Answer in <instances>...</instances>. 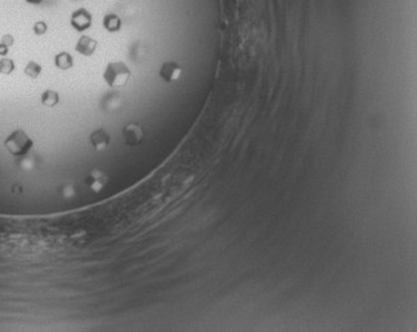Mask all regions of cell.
I'll return each instance as SVG.
<instances>
[{
	"mask_svg": "<svg viewBox=\"0 0 417 332\" xmlns=\"http://www.w3.org/2000/svg\"><path fill=\"white\" fill-rule=\"evenodd\" d=\"M131 78V70L124 62H110L103 71V79L112 89L126 86Z\"/></svg>",
	"mask_w": 417,
	"mask_h": 332,
	"instance_id": "6da1fadb",
	"label": "cell"
},
{
	"mask_svg": "<svg viewBox=\"0 0 417 332\" xmlns=\"http://www.w3.org/2000/svg\"><path fill=\"white\" fill-rule=\"evenodd\" d=\"M4 147L12 156L23 157L31 152L33 148V140L23 129H16L4 140Z\"/></svg>",
	"mask_w": 417,
	"mask_h": 332,
	"instance_id": "7a4b0ae2",
	"label": "cell"
},
{
	"mask_svg": "<svg viewBox=\"0 0 417 332\" xmlns=\"http://www.w3.org/2000/svg\"><path fill=\"white\" fill-rule=\"evenodd\" d=\"M71 27L78 32H85L93 24V16L85 8H80L73 12L70 17Z\"/></svg>",
	"mask_w": 417,
	"mask_h": 332,
	"instance_id": "3957f363",
	"label": "cell"
},
{
	"mask_svg": "<svg viewBox=\"0 0 417 332\" xmlns=\"http://www.w3.org/2000/svg\"><path fill=\"white\" fill-rule=\"evenodd\" d=\"M123 138L128 147H136L143 141L144 138V131L143 127L137 123L127 124L123 128Z\"/></svg>",
	"mask_w": 417,
	"mask_h": 332,
	"instance_id": "277c9868",
	"label": "cell"
},
{
	"mask_svg": "<svg viewBox=\"0 0 417 332\" xmlns=\"http://www.w3.org/2000/svg\"><path fill=\"white\" fill-rule=\"evenodd\" d=\"M107 181H108L107 175L103 172H101V170L96 169L87 174L86 179H85V183H86L87 188L93 191V193H101V191L106 188Z\"/></svg>",
	"mask_w": 417,
	"mask_h": 332,
	"instance_id": "5b68a950",
	"label": "cell"
},
{
	"mask_svg": "<svg viewBox=\"0 0 417 332\" xmlns=\"http://www.w3.org/2000/svg\"><path fill=\"white\" fill-rule=\"evenodd\" d=\"M181 74H183V68L177 62H165L160 68L161 79L167 83L176 82L177 79H180Z\"/></svg>",
	"mask_w": 417,
	"mask_h": 332,
	"instance_id": "8992f818",
	"label": "cell"
},
{
	"mask_svg": "<svg viewBox=\"0 0 417 332\" xmlns=\"http://www.w3.org/2000/svg\"><path fill=\"white\" fill-rule=\"evenodd\" d=\"M110 141H111V136L103 128L95 129L90 135V142H91V145H93L95 151H103V149H106L108 147V144H110Z\"/></svg>",
	"mask_w": 417,
	"mask_h": 332,
	"instance_id": "52a82bcc",
	"label": "cell"
},
{
	"mask_svg": "<svg viewBox=\"0 0 417 332\" xmlns=\"http://www.w3.org/2000/svg\"><path fill=\"white\" fill-rule=\"evenodd\" d=\"M96 49V41L89 36H81L78 40L77 45H75V50L82 55H89L93 54Z\"/></svg>",
	"mask_w": 417,
	"mask_h": 332,
	"instance_id": "ba28073f",
	"label": "cell"
},
{
	"mask_svg": "<svg viewBox=\"0 0 417 332\" xmlns=\"http://www.w3.org/2000/svg\"><path fill=\"white\" fill-rule=\"evenodd\" d=\"M41 105L45 106L48 108H53L56 107L59 103V95L57 91H53V90H45V91L41 94L40 98Z\"/></svg>",
	"mask_w": 417,
	"mask_h": 332,
	"instance_id": "9c48e42d",
	"label": "cell"
},
{
	"mask_svg": "<svg viewBox=\"0 0 417 332\" xmlns=\"http://www.w3.org/2000/svg\"><path fill=\"white\" fill-rule=\"evenodd\" d=\"M103 27H105L106 31L108 32L121 31L122 20L119 18V16H116L115 13H107V15L103 17Z\"/></svg>",
	"mask_w": 417,
	"mask_h": 332,
	"instance_id": "30bf717a",
	"label": "cell"
},
{
	"mask_svg": "<svg viewBox=\"0 0 417 332\" xmlns=\"http://www.w3.org/2000/svg\"><path fill=\"white\" fill-rule=\"evenodd\" d=\"M54 64H56L57 68L61 69V70H69L70 68H73L74 61H73V57H71L69 53L61 52L58 53V54H56V57H54Z\"/></svg>",
	"mask_w": 417,
	"mask_h": 332,
	"instance_id": "8fae6325",
	"label": "cell"
},
{
	"mask_svg": "<svg viewBox=\"0 0 417 332\" xmlns=\"http://www.w3.org/2000/svg\"><path fill=\"white\" fill-rule=\"evenodd\" d=\"M24 71L29 78H33L34 79V78H37L38 75L41 74V66L37 64V62L31 61L28 65H27V66H25Z\"/></svg>",
	"mask_w": 417,
	"mask_h": 332,
	"instance_id": "7c38bea8",
	"label": "cell"
},
{
	"mask_svg": "<svg viewBox=\"0 0 417 332\" xmlns=\"http://www.w3.org/2000/svg\"><path fill=\"white\" fill-rule=\"evenodd\" d=\"M15 69V64L10 58L0 59V74H11Z\"/></svg>",
	"mask_w": 417,
	"mask_h": 332,
	"instance_id": "4fadbf2b",
	"label": "cell"
},
{
	"mask_svg": "<svg viewBox=\"0 0 417 332\" xmlns=\"http://www.w3.org/2000/svg\"><path fill=\"white\" fill-rule=\"evenodd\" d=\"M47 29H48V27H47V24H45V23H44V22L34 23V25H33V32H34V33H36V34H38V36H41V34L45 33V32H47Z\"/></svg>",
	"mask_w": 417,
	"mask_h": 332,
	"instance_id": "5bb4252c",
	"label": "cell"
},
{
	"mask_svg": "<svg viewBox=\"0 0 417 332\" xmlns=\"http://www.w3.org/2000/svg\"><path fill=\"white\" fill-rule=\"evenodd\" d=\"M2 44H3V45H6V46H8V48H10V46L12 45V44H13V38H12V36H10V34H7V36H4L3 38H2Z\"/></svg>",
	"mask_w": 417,
	"mask_h": 332,
	"instance_id": "9a60e30c",
	"label": "cell"
},
{
	"mask_svg": "<svg viewBox=\"0 0 417 332\" xmlns=\"http://www.w3.org/2000/svg\"><path fill=\"white\" fill-rule=\"evenodd\" d=\"M7 53H8V46L3 45V44L0 43V55H6Z\"/></svg>",
	"mask_w": 417,
	"mask_h": 332,
	"instance_id": "2e32d148",
	"label": "cell"
},
{
	"mask_svg": "<svg viewBox=\"0 0 417 332\" xmlns=\"http://www.w3.org/2000/svg\"><path fill=\"white\" fill-rule=\"evenodd\" d=\"M27 2H28L29 4H40L43 3L44 0H27Z\"/></svg>",
	"mask_w": 417,
	"mask_h": 332,
	"instance_id": "e0dca14e",
	"label": "cell"
}]
</instances>
